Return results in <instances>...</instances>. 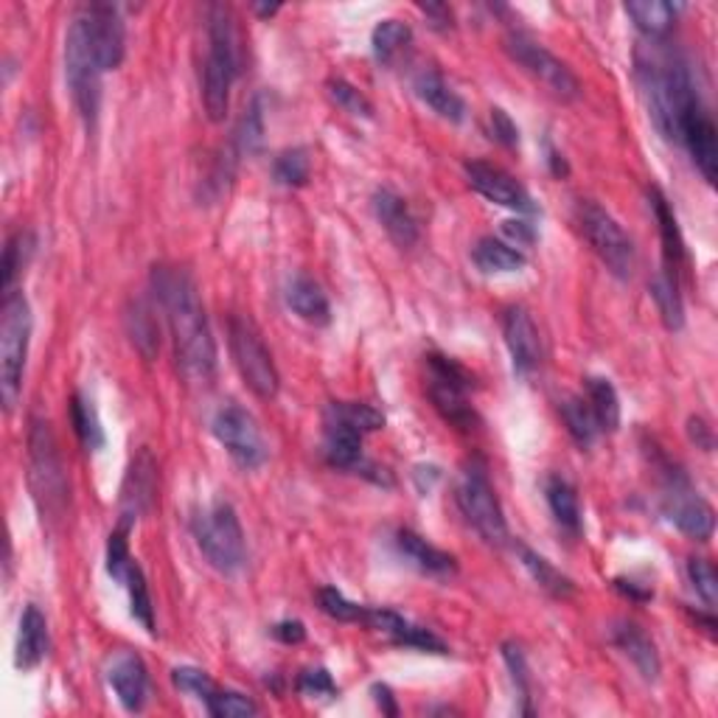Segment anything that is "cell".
Wrapping results in <instances>:
<instances>
[{"label": "cell", "instance_id": "1", "mask_svg": "<svg viewBox=\"0 0 718 718\" xmlns=\"http://www.w3.org/2000/svg\"><path fill=\"white\" fill-rule=\"evenodd\" d=\"M152 290L166 312L174 356L191 382H211L216 374V343L194 279L178 267H155Z\"/></svg>", "mask_w": 718, "mask_h": 718}, {"label": "cell", "instance_id": "2", "mask_svg": "<svg viewBox=\"0 0 718 718\" xmlns=\"http://www.w3.org/2000/svg\"><path fill=\"white\" fill-rule=\"evenodd\" d=\"M637 77H640L654 127L668 141H679V121L685 110L699 99L688 65L677 54L654 48L648 57H637Z\"/></svg>", "mask_w": 718, "mask_h": 718}, {"label": "cell", "instance_id": "3", "mask_svg": "<svg viewBox=\"0 0 718 718\" xmlns=\"http://www.w3.org/2000/svg\"><path fill=\"white\" fill-rule=\"evenodd\" d=\"M239 77L236 26L225 7H211L209 57L202 71V104L211 121H222L231 108V90Z\"/></svg>", "mask_w": 718, "mask_h": 718}, {"label": "cell", "instance_id": "4", "mask_svg": "<svg viewBox=\"0 0 718 718\" xmlns=\"http://www.w3.org/2000/svg\"><path fill=\"white\" fill-rule=\"evenodd\" d=\"M29 486L42 519H60L71 499L65 464L51 424L34 418L29 429Z\"/></svg>", "mask_w": 718, "mask_h": 718}, {"label": "cell", "instance_id": "5", "mask_svg": "<svg viewBox=\"0 0 718 718\" xmlns=\"http://www.w3.org/2000/svg\"><path fill=\"white\" fill-rule=\"evenodd\" d=\"M31 306L23 292L3 297V321H0V396L3 409L12 413L23 393L26 356L31 343Z\"/></svg>", "mask_w": 718, "mask_h": 718}, {"label": "cell", "instance_id": "6", "mask_svg": "<svg viewBox=\"0 0 718 718\" xmlns=\"http://www.w3.org/2000/svg\"><path fill=\"white\" fill-rule=\"evenodd\" d=\"M576 225L582 236L587 239L589 247H593V253L598 255L615 279H631L637 264L635 242L609 211L600 209L598 202L582 200L576 205Z\"/></svg>", "mask_w": 718, "mask_h": 718}, {"label": "cell", "instance_id": "7", "mask_svg": "<svg viewBox=\"0 0 718 718\" xmlns=\"http://www.w3.org/2000/svg\"><path fill=\"white\" fill-rule=\"evenodd\" d=\"M194 539L214 570L231 576L244 567L247 545H244L242 523L231 503H216L205 514H200L194 519Z\"/></svg>", "mask_w": 718, "mask_h": 718}, {"label": "cell", "instance_id": "8", "mask_svg": "<svg viewBox=\"0 0 718 718\" xmlns=\"http://www.w3.org/2000/svg\"><path fill=\"white\" fill-rule=\"evenodd\" d=\"M227 345H231L233 365H236L244 385L259 398L279 396V368H275L273 354H270L267 345H264L262 334L255 332L253 323L239 315L231 317V323H227Z\"/></svg>", "mask_w": 718, "mask_h": 718}, {"label": "cell", "instance_id": "9", "mask_svg": "<svg viewBox=\"0 0 718 718\" xmlns=\"http://www.w3.org/2000/svg\"><path fill=\"white\" fill-rule=\"evenodd\" d=\"M457 508L466 517V523L488 542V545H505L508 542V523H505L503 505L497 492L488 481L486 469L481 464L466 466L461 483H457Z\"/></svg>", "mask_w": 718, "mask_h": 718}, {"label": "cell", "instance_id": "10", "mask_svg": "<svg viewBox=\"0 0 718 718\" xmlns=\"http://www.w3.org/2000/svg\"><path fill=\"white\" fill-rule=\"evenodd\" d=\"M427 393L433 398L435 409L449 424L461 429H469L475 424V409L469 404V391L475 387V376L464 368L461 363H455L452 356L444 354H429L427 356Z\"/></svg>", "mask_w": 718, "mask_h": 718}, {"label": "cell", "instance_id": "11", "mask_svg": "<svg viewBox=\"0 0 718 718\" xmlns=\"http://www.w3.org/2000/svg\"><path fill=\"white\" fill-rule=\"evenodd\" d=\"M65 79L79 115L84 119V124L93 127L101 108V68L90 51L79 18L73 20L65 37Z\"/></svg>", "mask_w": 718, "mask_h": 718}, {"label": "cell", "instance_id": "12", "mask_svg": "<svg viewBox=\"0 0 718 718\" xmlns=\"http://www.w3.org/2000/svg\"><path fill=\"white\" fill-rule=\"evenodd\" d=\"M505 51L525 73L536 79L539 84H545L556 99L573 101L582 95V82L576 73L567 68V62L558 60L556 54H550L542 42H536L534 37L523 34V31H510L505 37Z\"/></svg>", "mask_w": 718, "mask_h": 718}, {"label": "cell", "instance_id": "13", "mask_svg": "<svg viewBox=\"0 0 718 718\" xmlns=\"http://www.w3.org/2000/svg\"><path fill=\"white\" fill-rule=\"evenodd\" d=\"M214 438L225 446L227 455L236 461L244 469H259L267 461V444L262 438V429L255 424V418L250 416L247 409L239 404H225L222 409H216L214 422Z\"/></svg>", "mask_w": 718, "mask_h": 718}, {"label": "cell", "instance_id": "14", "mask_svg": "<svg viewBox=\"0 0 718 718\" xmlns=\"http://www.w3.org/2000/svg\"><path fill=\"white\" fill-rule=\"evenodd\" d=\"M663 514L668 517V523L677 525V530H682L685 536H690L696 542H707L712 536V530H716V510H712V505L705 497H699L688 486V481L682 475H677V472L668 477Z\"/></svg>", "mask_w": 718, "mask_h": 718}, {"label": "cell", "instance_id": "15", "mask_svg": "<svg viewBox=\"0 0 718 718\" xmlns=\"http://www.w3.org/2000/svg\"><path fill=\"white\" fill-rule=\"evenodd\" d=\"M79 23H82L88 45L93 51L95 62H99L101 73L115 71L124 62L127 51V31L119 9L110 7V3H93V7H88L79 14Z\"/></svg>", "mask_w": 718, "mask_h": 718}, {"label": "cell", "instance_id": "16", "mask_svg": "<svg viewBox=\"0 0 718 718\" xmlns=\"http://www.w3.org/2000/svg\"><path fill=\"white\" fill-rule=\"evenodd\" d=\"M679 143H685V149L694 158L696 169L701 172V178L707 183H716L718 178V132L712 124L710 113L701 104V99H696L688 110H685L682 121H679Z\"/></svg>", "mask_w": 718, "mask_h": 718}, {"label": "cell", "instance_id": "17", "mask_svg": "<svg viewBox=\"0 0 718 718\" xmlns=\"http://www.w3.org/2000/svg\"><path fill=\"white\" fill-rule=\"evenodd\" d=\"M466 180H469V185L477 194L486 196L488 202H497L503 209L519 211V214H534L536 211L528 191L510 178L505 169L494 166V163L469 161L466 163Z\"/></svg>", "mask_w": 718, "mask_h": 718}, {"label": "cell", "instance_id": "18", "mask_svg": "<svg viewBox=\"0 0 718 718\" xmlns=\"http://www.w3.org/2000/svg\"><path fill=\"white\" fill-rule=\"evenodd\" d=\"M503 337L508 345L510 363L519 376H534L542 365V337L534 317L523 306H510L503 315Z\"/></svg>", "mask_w": 718, "mask_h": 718}, {"label": "cell", "instance_id": "19", "mask_svg": "<svg viewBox=\"0 0 718 718\" xmlns=\"http://www.w3.org/2000/svg\"><path fill=\"white\" fill-rule=\"evenodd\" d=\"M108 685L130 712H141L149 701L146 663L135 651H119L108 663Z\"/></svg>", "mask_w": 718, "mask_h": 718}, {"label": "cell", "instance_id": "20", "mask_svg": "<svg viewBox=\"0 0 718 718\" xmlns=\"http://www.w3.org/2000/svg\"><path fill=\"white\" fill-rule=\"evenodd\" d=\"M365 626H371V629L382 631V635L391 637L393 643H398V646H409V648H418V651H433V654H446L449 648H446V643L441 640L438 635H433L429 629H424V626H416L409 624L407 618H402L398 611L393 609H365Z\"/></svg>", "mask_w": 718, "mask_h": 718}, {"label": "cell", "instance_id": "21", "mask_svg": "<svg viewBox=\"0 0 718 718\" xmlns=\"http://www.w3.org/2000/svg\"><path fill=\"white\" fill-rule=\"evenodd\" d=\"M323 455L334 469H356L363 464V433L328 407L323 413Z\"/></svg>", "mask_w": 718, "mask_h": 718}, {"label": "cell", "instance_id": "22", "mask_svg": "<svg viewBox=\"0 0 718 718\" xmlns=\"http://www.w3.org/2000/svg\"><path fill=\"white\" fill-rule=\"evenodd\" d=\"M158 477H155V461L146 449L132 461L130 472H127L124 488H121V510H124V523L143 517L152 505H155Z\"/></svg>", "mask_w": 718, "mask_h": 718}, {"label": "cell", "instance_id": "23", "mask_svg": "<svg viewBox=\"0 0 718 718\" xmlns=\"http://www.w3.org/2000/svg\"><path fill=\"white\" fill-rule=\"evenodd\" d=\"M374 214L376 222L385 227L391 242L396 247L409 250L418 242V222L413 211L407 209L404 196H398L393 189H376L374 194Z\"/></svg>", "mask_w": 718, "mask_h": 718}, {"label": "cell", "instance_id": "24", "mask_svg": "<svg viewBox=\"0 0 718 718\" xmlns=\"http://www.w3.org/2000/svg\"><path fill=\"white\" fill-rule=\"evenodd\" d=\"M611 643H615V648L635 665L637 674H640L646 682H657L659 671H663V663H659L657 646H654L651 637H648L640 626L626 624L624 620V624H618L611 629Z\"/></svg>", "mask_w": 718, "mask_h": 718}, {"label": "cell", "instance_id": "25", "mask_svg": "<svg viewBox=\"0 0 718 718\" xmlns=\"http://www.w3.org/2000/svg\"><path fill=\"white\" fill-rule=\"evenodd\" d=\"M396 547L404 558H407L416 570L427 573V576H452L457 570V562L452 553L441 550V547L429 545L424 536H418L416 530H398Z\"/></svg>", "mask_w": 718, "mask_h": 718}, {"label": "cell", "instance_id": "26", "mask_svg": "<svg viewBox=\"0 0 718 718\" xmlns=\"http://www.w3.org/2000/svg\"><path fill=\"white\" fill-rule=\"evenodd\" d=\"M418 99L433 110L435 115H441L444 121L461 124L466 119V101L446 84V79L435 71H422L413 82Z\"/></svg>", "mask_w": 718, "mask_h": 718}, {"label": "cell", "instance_id": "27", "mask_svg": "<svg viewBox=\"0 0 718 718\" xmlns=\"http://www.w3.org/2000/svg\"><path fill=\"white\" fill-rule=\"evenodd\" d=\"M286 303H290V310L301 321L312 323V326H328V321H332V306H328L326 292L310 275H295L290 281V286H286Z\"/></svg>", "mask_w": 718, "mask_h": 718}, {"label": "cell", "instance_id": "28", "mask_svg": "<svg viewBox=\"0 0 718 718\" xmlns=\"http://www.w3.org/2000/svg\"><path fill=\"white\" fill-rule=\"evenodd\" d=\"M48 654V620L40 611V606L29 604L20 615V631H18V668L31 671L45 659Z\"/></svg>", "mask_w": 718, "mask_h": 718}, {"label": "cell", "instance_id": "29", "mask_svg": "<svg viewBox=\"0 0 718 718\" xmlns=\"http://www.w3.org/2000/svg\"><path fill=\"white\" fill-rule=\"evenodd\" d=\"M648 202H651V211L659 222V239H663V255H665V275L677 279L679 267L685 262V242L682 233H679L677 216H674V209L668 205L665 194L659 189L648 191Z\"/></svg>", "mask_w": 718, "mask_h": 718}, {"label": "cell", "instance_id": "30", "mask_svg": "<svg viewBox=\"0 0 718 718\" xmlns=\"http://www.w3.org/2000/svg\"><path fill=\"white\" fill-rule=\"evenodd\" d=\"M545 499L553 519L562 525V530H567L570 536L582 534V503H578V494L570 483L558 475L547 477Z\"/></svg>", "mask_w": 718, "mask_h": 718}, {"label": "cell", "instance_id": "31", "mask_svg": "<svg viewBox=\"0 0 718 718\" xmlns=\"http://www.w3.org/2000/svg\"><path fill=\"white\" fill-rule=\"evenodd\" d=\"M472 262L486 275H508L519 273L525 267V255L514 244L499 242L494 236H483L472 250Z\"/></svg>", "mask_w": 718, "mask_h": 718}, {"label": "cell", "instance_id": "32", "mask_svg": "<svg viewBox=\"0 0 718 718\" xmlns=\"http://www.w3.org/2000/svg\"><path fill=\"white\" fill-rule=\"evenodd\" d=\"M679 9L682 7L665 3V0H631V3H626V14H629L637 29L646 37H651V40L665 37L674 29Z\"/></svg>", "mask_w": 718, "mask_h": 718}, {"label": "cell", "instance_id": "33", "mask_svg": "<svg viewBox=\"0 0 718 718\" xmlns=\"http://www.w3.org/2000/svg\"><path fill=\"white\" fill-rule=\"evenodd\" d=\"M587 404L589 409H593L600 433H615V429L620 427V398L609 380H604V376H589Z\"/></svg>", "mask_w": 718, "mask_h": 718}, {"label": "cell", "instance_id": "34", "mask_svg": "<svg viewBox=\"0 0 718 718\" xmlns=\"http://www.w3.org/2000/svg\"><path fill=\"white\" fill-rule=\"evenodd\" d=\"M558 413H562V422H564V427H567V433H570V438L576 441L582 449H589V446L598 441L600 427H598V422H595L587 398L567 396L562 402V407H558Z\"/></svg>", "mask_w": 718, "mask_h": 718}, {"label": "cell", "instance_id": "35", "mask_svg": "<svg viewBox=\"0 0 718 718\" xmlns=\"http://www.w3.org/2000/svg\"><path fill=\"white\" fill-rule=\"evenodd\" d=\"M124 321H127V332H130L132 345H135L146 360H155L158 348H161V332H158V323H155V315H152V310H149L143 301H132Z\"/></svg>", "mask_w": 718, "mask_h": 718}, {"label": "cell", "instance_id": "36", "mask_svg": "<svg viewBox=\"0 0 718 718\" xmlns=\"http://www.w3.org/2000/svg\"><path fill=\"white\" fill-rule=\"evenodd\" d=\"M519 558H523L525 570L530 573V578H534L542 589H547L553 598H570L573 582L564 576V573H558L545 556H539L536 550H530L528 545H519Z\"/></svg>", "mask_w": 718, "mask_h": 718}, {"label": "cell", "instance_id": "37", "mask_svg": "<svg viewBox=\"0 0 718 718\" xmlns=\"http://www.w3.org/2000/svg\"><path fill=\"white\" fill-rule=\"evenodd\" d=\"M413 42V31L402 20H382L371 34V45H374V57L382 65H391L404 48Z\"/></svg>", "mask_w": 718, "mask_h": 718}, {"label": "cell", "instance_id": "38", "mask_svg": "<svg viewBox=\"0 0 718 718\" xmlns=\"http://www.w3.org/2000/svg\"><path fill=\"white\" fill-rule=\"evenodd\" d=\"M273 178L275 183L286 185V189H301V185L310 183L312 178L310 152L301 146L284 149L273 163Z\"/></svg>", "mask_w": 718, "mask_h": 718}, {"label": "cell", "instance_id": "39", "mask_svg": "<svg viewBox=\"0 0 718 718\" xmlns=\"http://www.w3.org/2000/svg\"><path fill=\"white\" fill-rule=\"evenodd\" d=\"M71 422L73 429H77L79 441L88 446L90 452H99L104 446V427L99 422V413H95L93 402L82 393H77L71 402Z\"/></svg>", "mask_w": 718, "mask_h": 718}, {"label": "cell", "instance_id": "40", "mask_svg": "<svg viewBox=\"0 0 718 718\" xmlns=\"http://www.w3.org/2000/svg\"><path fill=\"white\" fill-rule=\"evenodd\" d=\"M124 587H127V595H130L132 618H135L149 635H155V606H152V598H149V587H146V578H143V570L135 562H132L130 573H127Z\"/></svg>", "mask_w": 718, "mask_h": 718}, {"label": "cell", "instance_id": "41", "mask_svg": "<svg viewBox=\"0 0 718 718\" xmlns=\"http://www.w3.org/2000/svg\"><path fill=\"white\" fill-rule=\"evenodd\" d=\"M651 297L657 301V310L663 315V323L668 328H682L685 323V306L679 297V284L671 275H657L651 281Z\"/></svg>", "mask_w": 718, "mask_h": 718}, {"label": "cell", "instance_id": "42", "mask_svg": "<svg viewBox=\"0 0 718 718\" xmlns=\"http://www.w3.org/2000/svg\"><path fill=\"white\" fill-rule=\"evenodd\" d=\"M236 146L242 155H259L264 146V113L262 101L255 99L247 110H244L242 121L236 127Z\"/></svg>", "mask_w": 718, "mask_h": 718}, {"label": "cell", "instance_id": "43", "mask_svg": "<svg viewBox=\"0 0 718 718\" xmlns=\"http://www.w3.org/2000/svg\"><path fill=\"white\" fill-rule=\"evenodd\" d=\"M332 413H337L343 422H348L351 427H356L363 435L376 433V429L385 427V416H382L380 409L371 407V404L363 402H332L328 404Z\"/></svg>", "mask_w": 718, "mask_h": 718}, {"label": "cell", "instance_id": "44", "mask_svg": "<svg viewBox=\"0 0 718 718\" xmlns=\"http://www.w3.org/2000/svg\"><path fill=\"white\" fill-rule=\"evenodd\" d=\"M317 604H321V609L326 611L328 618L340 620V624H363L365 609H368V606H360L354 604V600H348L334 587H323L321 593H317Z\"/></svg>", "mask_w": 718, "mask_h": 718}, {"label": "cell", "instance_id": "45", "mask_svg": "<svg viewBox=\"0 0 718 718\" xmlns=\"http://www.w3.org/2000/svg\"><path fill=\"white\" fill-rule=\"evenodd\" d=\"M205 707H209L211 716L216 718H244L259 712V705H255L253 699H247L244 694H236V690H220V688L205 699Z\"/></svg>", "mask_w": 718, "mask_h": 718}, {"label": "cell", "instance_id": "46", "mask_svg": "<svg viewBox=\"0 0 718 718\" xmlns=\"http://www.w3.org/2000/svg\"><path fill=\"white\" fill-rule=\"evenodd\" d=\"M328 95L337 101L345 113L365 115V119H371V115H374V104L365 99L363 90L354 88V84L345 82V79H332V82H328Z\"/></svg>", "mask_w": 718, "mask_h": 718}, {"label": "cell", "instance_id": "47", "mask_svg": "<svg viewBox=\"0 0 718 718\" xmlns=\"http://www.w3.org/2000/svg\"><path fill=\"white\" fill-rule=\"evenodd\" d=\"M688 578L690 584H694L696 595H699L701 600H705L707 606H716L718 604V573L716 567H712L707 558H690L688 562Z\"/></svg>", "mask_w": 718, "mask_h": 718}, {"label": "cell", "instance_id": "48", "mask_svg": "<svg viewBox=\"0 0 718 718\" xmlns=\"http://www.w3.org/2000/svg\"><path fill=\"white\" fill-rule=\"evenodd\" d=\"M31 250V239L29 233H14L12 239L7 242V253H3V297L12 295V286L18 273L23 270L26 253Z\"/></svg>", "mask_w": 718, "mask_h": 718}, {"label": "cell", "instance_id": "49", "mask_svg": "<svg viewBox=\"0 0 718 718\" xmlns=\"http://www.w3.org/2000/svg\"><path fill=\"white\" fill-rule=\"evenodd\" d=\"M172 679L183 694L196 696L200 701H205L216 690V685L211 682L209 674L200 671V668H174Z\"/></svg>", "mask_w": 718, "mask_h": 718}, {"label": "cell", "instance_id": "50", "mask_svg": "<svg viewBox=\"0 0 718 718\" xmlns=\"http://www.w3.org/2000/svg\"><path fill=\"white\" fill-rule=\"evenodd\" d=\"M130 567H132V556H130V547H127L124 528H121L115 530L108 542V573L113 576V582L124 584Z\"/></svg>", "mask_w": 718, "mask_h": 718}, {"label": "cell", "instance_id": "51", "mask_svg": "<svg viewBox=\"0 0 718 718\" xmlns=\"http://www.w3.org/2000/svg\"><path fill=\"white\" fill-rule=\"evenodd\" d=\"M503 659H505V665H508V671H510V677H514L517 690L523 694V699L528 701L530 699V674H528V659H525L523 648H519L517 643H505Z\"/></svg>", "mask_w": 718, "mask_h": 718}, {"label": "cell", "instance_id": "52", "mask_svg": "<svg viewBox=\"0 0 718 718\" xmlns=\"http://www.w3.org/2000/svg\"><path fill=\"white\" fill-rule=\"evenodd\" d=\"M297 690L306 696H334L337 685H334L332 674L326 668H310L297 677Z\"/></svg>", "mask_w": 718, "mask_h": 718}, {"label": "cell", "instance_id": "53", "mask_svg": "<svg viewBox=\"0 0 718 718\" xmlns=\"http://www.w3.org/2000/svg\"><path fill=\"white\" fill-rule=\"evenodd\" d=\"M492 132L499 143H505V146H517L519 143L517 124H514V121H510V115L499 108L492 110Z\"/></svg>", "mask_w": 718, "mask_h": 718}, {"label": "cell", "instance_id": "54", "mask_svg": "<svg viewBox=\"0 0 718 718\" xmlns=\"http://www.w3.org/2000/svg\"><path fill=\"white\" fill-rule=\"evenodd\" d=\"M273 637L286 646H297V643L306 640V629H303L301 620H281L273 626Z\"/></svg>", "mask_w": 718, "mask_h": 718}, {"label": "cell", "instance_id": "55", "mask_svg": "<svg viewBox=\"0 0 718 718\" xmlns=\"http://www.w3.org/2000/svg\"><path fill=\"white\" fill-rule=\"evenodd\" d=\"M688 435H690V441L699 446V449H705V452L712 449V429L707 427V422H701V418H690Z\"/></svg>", "mask_w": 718, "mask_h": 718}, {"label": "cell", "instance_id": "56", "mask_svg": "<svg viewBox=\"0 0 718 718\" xmlns=\"http://www.w3.org/2000/svg\"><path fill=\"white\" fill-rule=\"evenodd\" d=\"M418 9L433 20L435 29H449L452 26V12L446 7H441V3H429V7H418Z\"/></svg>", "mask_w": 718, "mask_h": 718}, {"label": "cell", "instance_id": "57", "mask_svg": "<svg viewBox=\"0 0 718 718\" xmlns=\"http://www.w3.org/2000/svg\"><path fill=\"white\" fill-rule=\"evenodd\" d=\"M505 233H508L510 239H517V242H523V244H530L536 239L534 227H530L528 222H505Z\"/></svg>", "mask_w": 718, "mask_h": 718}, {"label": "cell", "instance_id": "58", "mask_svg": "<svg viewBox=\"0 0 718 718\" xmlns=\"http://www.w3.org/2000/svg\"><path fill=\"white\" fill-rule=\"evenodd\" d=\"M374 694H376V701H380V707L385 712H391V716H396V705H393V696L391 690L385 688V685H374Z\"/></svg>", "mask_w": 718, "mask_h": 718}, {"label": "cell", "instance_id": "59", "mask_svg": "<svg viewBox=\"0 0 718 718\" xmlns=\"http://www.w3.org/2000/svg\"><path fill=\"white\" fill-rule=\"evenodd\" d=\"M550 163H553V174H556V178H564V174H567V163H564V158L558 155V152H553V149H550Z\"/></svg>", "mask_w": 718, "mask_h": 718}, {"label": "cell", "instance_id": "60", "mask_svg": "<svg viewBox=\"0 0 718 718\" xmlns=\"http://www.w3.org/2000/svg\"><path fill=\"white\" fill-rule=\"evenodd\" d=\"M279 9H281V7H255V12L262 14V18H273V14L279 12Z\"/></svg>", "mask_w": 718, "mask_h": 718}]
</instances>
